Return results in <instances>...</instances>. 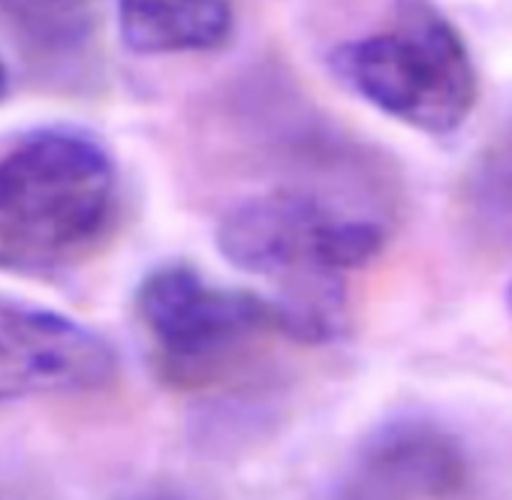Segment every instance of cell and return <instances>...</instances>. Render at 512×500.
<instances>
[{
    "label": "cell",
    "instance_id": "cell-7",
    "mask_svg": "<svg viewBox=\"0 0 512 500\" xmlns=\"http://www.w3.org/2000/svg\"><path fill=\"white\" fill-rule=\"evenodd\" d=\"M118 31L136 55L220 49L235 31L232 0H118Z\"/></svg>",
    "mask_w": 512,
    "mask_h": 500
},
{
    "label": "cell",
    "instance_id": "cell-10",
    "mask_svg": "<svg viewBox=\"0 0 512 500\" xmlns=\"http://www.w3.org/2000/svg\"><path fill=\"white\" fill-rule=\"evenodd\" d=\"M115 500H205V497H199L196 491L175 485V482H145V485L124 491Z\"/></svg>",
    "mask_w": 512,
    "mask_h": 500
},
{
    "label": "cell",
    "instance_id": "cell-6",
    "mask_svg": "<svg viewBox=\"0 0 512 500\" xmlns=\"http://www.w3.org/2000/svg\"><path fill=\"white\" fill-rule=\"evenodd\" d=\"M115 377L118 353L100 332L52 308L0 296V404L97 392Z\"/></svg>",
    "mask_w": 512,
    "mask_h": 500
},
{
    "label": "cell",
    "instance_id": "cell-1",
    "mask_svg": "<svg viewBox=\"0 0 512 500\" xmlns=\"http://www.w3.org/2000/svg\"><path fill=\"white\" fill-rule=\"evenodd\" d=\"M121 181L109 148L73 124L0 142V272L55 278L85 263L118 217Z\"/></svg>",
    "mask_w": 512,
    "mask_h": 500
},
{
    "label": "cell",
    "instance_id": "cell-2",
    "mask_svg": "<svg viewBox=\"0 0 512 500\" xmlns=\"http://www.w3.org/2000/svg\"><path fill=\"white\" fill-rule=\"evenodd\" d=\"M329 70L359 100L428 136L458 133L479 97L464 37L428 0H401L386 31L335 46Z\"/></svg>",
    "mask_w": 512,
    "mask_h": 500
},
{
    "label": "cell",
    "instance_id": "cell-4",
    "mask_svg": "<svg viewBox=\"0 0 512 500\" xmlns=\"http://www.w3.org/2000/svg\"><path fill=\"white\" fill-rule=\"evenodd\" d=\"M214 238L235 269L296 287L341 281L344 272L368 266L386 244V229L317 193L275 190L235 202Z\"/></svg>",
    "mask_w": 512,
    "mask_h": 500
},
{
    "label": "cell",
    "instance_id": "cell-3",
    "mask_svg": "<svg viewBox=\"0 0 512 500\" xmlns=\"http://www.w3.org/2000/svg\"><path fill=\"white\" fill-rule=\"evenodd\" d=\"M323 500H512V449L431 413H398L359 440Z\"/></svg>",
    "mask_w": 512,
    "mask_h": 500
},
{
    "label": "cell",
    "instance_id": "cell-5",
    "mask_svg": "<svg viewBox=\"0 0 512 500\" xmlns=\"http://www.w3.org/2000/svg\"><path fill=\"white\" fill-rule=\"evenodd\" d=\"M136 317L178 383L208 380L256 338L281 332L278 299L217 287L187 263L154 266L139 281Z\"/></svg>",
    "mask_w": 512,
    "mask_h": 500
},
{
    "label": "cell",
    "instance_id": "cell-12",
    "mask_svg": "<svg viewBox=\"0 0 512 500\" xmlns=\"http://www.w3.org/2000/svg\"><path fill=\"white\" fill-rule=\"evenodd\" d=\"M506 308H509V317H512V284H509V290H506Z\"/></svg>",
    "mask_w": 512,
    "mask_h": 500
},
{
    "label": "cell",
    "instance_id": "cell-8",
    "mask_svg": "<svg viewBox=\"0 0 512 500\" xmlns=\"http://www.w3.org/2000/svg\"><path fill=\"white\" fill-rule=\"evenodd\" d=\"M103 0H0L4 25L28 52L67 61L94 46Z\"/></svg>",
    "mask_w": 512,
    "mask_h": 500
},
{
    "label": "cell",
    "instance_id": "cell-11",
    "mask_svg": "<svg viewBox=\"0 0 512 500\" xmlns=\"http://www.w3.org/2000/svg\"><path fill=\"white\" fill-rule=\"evenodd\" d=\"M7 91H10V70H7L4 58H0V103H4Z\"/></svg>",
    "mask_w": 512,
    "mask_h": 500
},
{
    "label": "cell",
    "instance_id": "cell-9",
    "mask_svg": "<svg viewBox=\"0 0 512 500\" xmlns=\"http://www.w3.org/2000/svg\"><path fill=\"white\" fill-rule=\"evenodd\" d=\"M461 208L476 241L512 254V118L467 169Z\"/></svg>",
    "mask_w": 512,
    "mask_h": 500
}]
</instances>
